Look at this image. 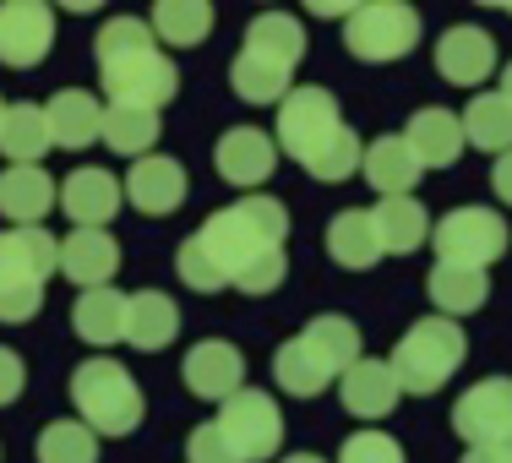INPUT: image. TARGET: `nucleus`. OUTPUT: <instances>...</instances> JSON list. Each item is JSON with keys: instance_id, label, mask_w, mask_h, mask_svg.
Segmentation results:
<instances>
[{"instance_id": "obj_1", "label": "nucleus", "mask_w": 512, "mask_h": 463, "mask_svg": "<svg viewBox=\"0 0 512 463\" xmlns=\"http://www.w3.org/2000/svg\"><path fill=\"white\" fill-rule=\"evenodd\" d=\"M289 240V207L278 197H240L218 207L197 235L180 246L175 273L197 295L240 289V295H273L289 273L284 257Z\"/></svg>"}, {"instance_id": "obj_2", "label": "nucleus", "mask_w": 512, "mask_h": 463, "mask_svg": "<svg viewBox=\"0 0 512 463\" xmlns=\"http://www.w3.org/2000/svg\"><path fill=\"white\" fill-rule=\"evenodd\" d=\"M273 142H278V153H289L322 186L349 180L365 158V142L355 137V126L338 115V99L327 88H316V82L289 88V99L278 104V137Z\"/></svg>"}, {"instance_id": "obj_3", "label": "nucleus", "mask_w": 512, "mask_h": 463, "mask_svg": "<svg viewBox=\"0 0 512 463\" xmlns=\"http://www.w3.org/2000/svg\"><path fill=\"white\" fill-rule=\"evenodd\" d=\"M71 404H77L82 425H88L93 436H131L142 425V414H148V398H142L137 376L126 371V365L115 360H82L77 371H71L66 382Z\"/></svg>"}, {"instance_id": "obj_4", "label": "nucleus", "mask_w": 512, "mask_h": 463, "mask_svg": "<svg viewBox=\"0 0 512 463\" xmlns=\"http://www.w3.org/2000/svg\"><path fill=\"white\" fill-rule=\"evenodd\" d=\"M463 355H469V338H463V327L453 322V316H420V322L398 338V349H393L387 365H393V376H398L404 393L431 398V393H442V387L453 382Z\"/></svg>"}, {"instance_id": "obj_5", "label": "nucleus", "mask_w": 512, "mask_h": 463, "mask_svg": "<svg viewBox=\"0 0 512 463\" xmlns=\"http://www.w3.org/2000/svg\"><path fill=\"white\" fill-rule=\"evenodd\" d=\"M420 44V11L404 0H371V6H349L344 17V50L371 66L404 60Z\"/></svg>"}, {"instance_id": "obj_6", "label": "nucleus", "mask_w": 512, "mask_h": 463, "mask_svg": "<svg viewBox=\"0 0 512 463\" xmlns=\"http://www.w3.org/2000/svg\"><path fill=\"white\" fill-rule=\"evenodd\" d=\"M431 246L442 262L453 267H491L507 251V218L496 207H453L447 218H436Z\"/></svg>"}, {"instance_id": "obj_7", "label": "nucleus", "mask_w": 512, "mask_h": 463, "mask_svg": "<svg viewBox=\"0 0 512 463\" xmlns=\"http://www.w3.org/2000/svg\"><path fill=\"white\" fill-rule=\"evenodd\" d=\"M213 425L224 431V442L240 453V463L278 458V447H284V414H278L273 393H262V387H240L229 404H218Z\"/></svg>"}, {"instance_id": "obj_8", "label": "nucleus", "mask_w": 512, "mask_h": 463, "mask_svg": "<svg viewBox=\"0 0 512 463\" xmlns=\"http://www.w3.org/2000/svg\"><path fill=\"white\" fill-rule=\"evenodd\" d=\"M99 82L109 104H142V109H164L180 93V71L164 50H142L115 60V66H99Z\"/></svg>"}, {"instance_id": "obj_9", "label": "nucleus", "mask_w": 512, "mask_h": 463, "mask_svg": "<svg viewBox=\"0 0 512 463\" xmlns=\"http://www.w3.org/2000/svg\"><path fill=\"white\" fill-rule=\"evenodd\" d=\"M55 50V11L39 0H0V66L33 71Z\"/></svg>"}, {"instance_id": "obj_10", "label": "nucleus", "mask_w": 512, "mask_h": 463, "mask_svg": "<svg viewBox=\"0 0 512 463\" xmlns=\"http://www.w3.org/2000/svg\"><path fill=\"white\" fill-rule=\"evenodd\" d=\"M453 431L469 447H496L512 431V376H485L453 404Z\"/></svg>"}, {"instance_id": "obj_11", "label": "nucleus", "mask_w": 512, "mask_h": 463, "mask_svg": "<svg viewBox=\"0 0 512 463\" xmlns=\"http://www.w3.org/2000/svg\"><path fill=\"white\" fill-rule=\"evenodd\" d=\"M186 191H191L186 164L169 153H148L126 169V202L148 218H169L175 207H186Z\"/></svg>"}, {"instance_id": "obj_12", "label": "nucleus", "mask_w": 512, "mask_h": 463, "mask_svg": "<svg viewBox=\"0 0 512 463\" xmlns=\"http://www.w3.org/2000/svg\"><path fill=\"white\" fill-rule=\"evenodd\" d=\"M180 376H186V387L197 398H207V404H229L246 387V355L229 338H202V344H191Z\"/></svg>"}, {"instance_id": "obj_13", "label": "nucleus", "mask_w": 512, "mask_h": 463, "mask_svg": "<svg viewBox=\"0 0 512 463\" xmlns=\"http://www.w3.org/2000/svg\"><path fill=\"white\" fill-rule=\"evenodd\" d=\"M120 202H126V186L99 164H82L60 180V207H66L71 229H104L120 213Z\"/></svg>"}, {"instance_id": "obj_14", "label": "nucleus", "mask_w": 512, "mask_h": 463, "mask_svg": "<svg viewBox=\"0 0 512 463\" xmlns=\"http://www.w3.org/2000/svg\"><path fill=\"white\" fill-rule=\"evenodd\" d=\"M213 164H218V175H224L229 186L256 191V186H267V175L278 169V142L267 137V131H256V126H229L224 137H218V148H213Z\"/></svg>"}, {"instance_id": "obj_15", "label": "nucleus", "mask_w": 512, "mask_h": 463, "mask_svg": "<svg viewBox=\"0 0 512 463\" xmlns=\"http://www.w3.org/2000/svg\"><path fill=\"white\" fill-rule=\"evenodd\" d=\"M50 273H60V235H50V229H0V289L6 284L44 289Z\"/></svg>"}, {"instance_id": "obj_16", "label": "nucleus", "mask_w": 512, "mask_h": 463, "mask_svg": "<svg viewBox=\"0 0 512 463\" xmlns=\"http://www.w3.org/2000/svg\"><path fill=\"white\" fill-rule=\"evenodd\" d=\"M436 71L458 88H480L491 71H502V55H496V39L474 22H458L436 39Z\"/></svg>"}, {"instance_id": "obj_17", "label": "nucleus", "mask_w": 512, "mask_h": 463, "mask_svg": "<svg viewBox=\"0 0 512 463\" xmlns=\"http://www.w3.org/2000/svg\"><path fill=\"white\" fill-rule=\"evenodd\" d=\"M338 398H344V414H355V420L376 425L387 420V414L398 409V398H404V387H398L393 365L387 360H355L344 376H338Z\"/></svg>"}, {"instance_id": "obj_18", "label": "nucleus", "mask_w": 512, "mask_h": 463, "mask_svg": "<svg viewBox=\"0 0 512 463\" xmlns=\"http://www.w3.org/2000/svg\"><path fill=\"white\" fill-rule=\"evenodd\" d=\"M60 207V186L44 175V164H6L0 169V213L11 229H44V213Z\"/></svg>"}, {"instance_id": "obj_19", "label": "nucleus", "mask_w": 512, "mask_h": 463, "mask_svg": "<svg viewBox=\"0 0 512 463\" xmlns=\"http://www.w3.org/2000/svg\"><path fill=\"white\" fill-rule=\"evenodd\" d=\"M404 142H409V153L420 158V169H453L463 158V148H469V142H463V120L442 104L414 109L409 126H404Z\"/></svg>"}, {"instance_id": "obj_20", "label": "nucleus", "mask_w": 512, "mask_h": 463, "mask_svg": "<svg viewBox=\"0 0 512 463\" xmlns=\"http://www.w3.org/2000/svg\"><path fill=\"white\" fill-rule=\"evenodd\" d=\"M44 120H50V142L66 153H82L104 137V104L93 99L88 88H60L50 104H44Z\"/></svg>"}, {"instance_id": "obj_21", "label": "nucleus", "mask_w": 512, "mask_h": 463, "mask_svg": "<svg viewBox=\"0 0 512 463\" xmlns=\"http://www.w3.org/2000/svg\"><path fill=\"white\" fill-rule=\"evenodd\" d=\"M120 267V246L109 229H71L60 235V273L77 289H104Z\"/></svg>"}, {"instance_id": "obj_22", "label": "nucleus", "mask_w": 512, "mask_h": 463, "mask_svg": "<svg viewBox=\"0 0 512 463\" xmlns=\"http://www.w3.org/2000/svg\"><path fill=\"white\" fill-rule=\"evenodd\" d=\"M180 333V306L164 295V289H142V295L126 300V344L142 349V355H158L169 349Z\"/></svg>"}, {"instance_id": "obj_23", "label": "nucleus", "mask_w": 512, "mask_h": 463, "mask_svg": "<svg viewBox=\"0 0 512 463\" xmlns=\"http://www.w3.org/2000/svg\"><path fill=\"white\" fill-rule=\"evenodd\" d=\"M360 175L371 180L376 197H409V191L420 186L425 169H420V158L409 153L404 137H376L360 158Z\"/></svg>"}, {"instance_id": "obj_24", "label": "nucleus", "mask_w": 512, "mask_h": 463, "mask_svg": "<svg viewBox=\"0 0 512 463\" xmlns=\"http://www.w3.org/2000/svg\"><path fill=\"white\" fill-rule=\"evenodd\" d=\"M327 257L344 267V273H365V267H376V262L387 257L365 207H344V213L327 224Z\"/></svg>"}, {"instance_id": "obj_25", "label": "nucleus", "mask_w": 512, "mask_h": 463, "mask_svg": "<svg viewBox=\"0 0 512 463\" xmlns=\"http://www.w3.org/2000/svg\"><path fill=\"white\" fill-rule=\"evenodd\" d=\"M126 300H131V295H120L115 284L82 289L77 306H71V333L88 338V344H99V349L120 344V338H126Z\"/></svg>"}, {"instance_id": "obj_26", "label": "nucleus", "mask_w": 512, "mask_h": 463, "mask_svg": "<svg viewBox=\"0 0 512 463\" xmlns=\"http://www.w3.org/2000/svg\"><path fill=\"white\" fill-rule=\"evenodd\" d=\"M371 224H376L382 251H393V257L420 251L425 235H431V213H425V202H414V197H376Z\"/></svg>"}, {"instance_id": "obj_27", "label": "nucleus", "mask_w": 512, "mask_h": 463, "mask_svg": "<svg viewBox=\"0 0 512 463\" xmlns=\"http://www.w3.org/2000/svg\"><path fill=\"white\" fill-rule=\"evenodd\" d=\"M50 120H44V104L33 99H17L6 104V115H0V153L11 158V164H44V153H50Z\"/></svg>"}, {"instance_id": "obj_28", "label": "nucleus", "mask_w": 512, "mask_h": 463, "mask_svg": "<svg viewBox=\"0 0 512 463\" xmlns=\"http://www.w3.org/2000/svg\"><path fill=\"white\" fill-rule=\"evenodd\" d=\"M425 295H431L436 316H469L485 306V295H491V278L480 273V267H453V262H436L431 278H425Z\"/></svg>"}, {"instance_id": "obj_29", "label": "nucleus", "mask_w": 512, "mask_h": 463, "mask_svg": "<svg viewBox=\"0 0 512 463\" xmlns=\"http://www.w3.org/2000/svg\"><path fill=\"white\" fill-rule=\"evenodd\" d=\"M273 382L284 387L289 398H316V393H327L338 376L306 338H289V344H278V355H273Z\"/></svg>"}, {"instance_id": "obj_30", "label": "nucleus", "mask_w": 512, "mask_h": 463, "mask_svg": "<svg viewBox=\"0 0 512 463\" xmlns=\"http://www.w3.org/2000/svg\"><path fill=\"white\" fill-rule=\"evenodd\" d=\"M240 50L267 55V60L295 71L300 55H306V28H300V17H289V11H256L246 22V44H240Z\"/></svg>"}, {"instance_id": "obj_31", "label": "nucleus", "mask_w": 512, "mask_h": 463, "mask_svg": "<svg viewBox=\"0 0 512 463\" xmlns=\"http://www.w3.org/2000/svg\"><path fill=\"white\" fill-rule=\"evenodd\" d=\"M295 71L289 66H278V60H267V55H251V50H240L235 60H229V88L240 93L246 104H284L289 99V88H295Z\"/></svg>"}, {"instance_id": "obj_32", "label": "nucleus", "mask_w": 512, "mask_h": 463, "mask_svg": "<svg viewBox=\"0 0 512 463\" xmlns=\"http://www.w3.org/2000/svg\"><path fill=\"white\" fill-rule=\"evenodd\" d=\"M463 142H474L480 153H512V104L502 93H474L469 104H463Z\"/></svg>"}, {"instance_id": "obj_33", "label": "nucleus", "mask_w": 512, "mask_h": 463, "mask_svg": "<svg viewBox=\"0 0 512 463\" xmlns=\"http://www.w3.org/2000/svg\"><path fill=\"white\" fill-rule=\"evenodd\" d=\"M109 153L120 158H148L153 142H158V109H142V104H104V137Z\"/></svg>"}, {"instance_id": "obj_34", "label": "nucleus", "mask_w": 512, "mask_h": 463, "mask_svg": "<svg viewBox=\"0 0 512 463\" xmlns=\"http://www.w3.org/2000/svg\"><path fill=\"white\" fill-rule=\"evenodd\" d=\"M153 39H164L169 50H191L213 33V6L207 0H158L148 17Z\"/></svg>"}, {"instance_id": "obj_35", "label": "nucleus", "mask_w": 512, "mask_h": 463, "mask_svg": "<svg viewBox=\"0 0 512 463\" xmlns=\"http://www.w3.org/2000/svg\"><path fill=\"white\" fill-rule=\"evenodd\" d=\"M306 344L322 355L327 365H333V376H344L355 360H365V349H360V327L349 322V316H338V311H327V316H311L306 322Z\"/></svg>"}, {"instance_id": "obj_36", "label": "nucleus", "mask_w": 512, "mask_h": 463, "mask_svg": "<svg viewBox=\"0 0 512 463\" xmlns=\"http://www.w3.org/2000/svg\"><path fill=\"white\" fill-rule=\"evenodd\" d=\"M39 463H99V436L82 420H55L39 431Z\"/></svg>"}, {"instance_id": "obj_37", "label": "nucleus", "mask_w": 512, "mask_h": 463, "mask_svg": "<svg viewBox=\"0 0 512 463\" xmlns=\"http://www.w3.org/2000/svg\"><path fill=\"white\" fill-rule=\"evenodd\" d=\"M142 50H158L148 17H109L99 28V39H93V60H99V66H115V60L142 55Z\"/></svg>"}, {"instance_id": "obj_38", "label": "nucleus", "mask_w": 512, "mask_h": 463, "mask_svg": "<svg viewBox=\"0 0 512 463\" xmlns=\"http://www.w3.org/2000/svg\"><path fill=\"white\" fill-rule=\"evenodd\" d=\"M338 463H404V447H398L387 431H371V425H365V431L344 436Z\"/></svg>"}, {"instance_id": "obj_39", "label": "nucleus", "mask_w": 512, "mask_h": 463, "mask_svg": "<svg viewBox=\"0 0 512 463\" xmlns=\"http://www.w3.org/2000/svg\"><path fill=\"white\" fill-rule=\"evenodd\" d=\"M186 458H191V463H240V453L224 442V431H218L213 420L197 425V431L186 436Z\"/></svg>"}, {"instance_id": "obj_40", "label": "nucleus", "mask_w": 512, "mask_h": 463, "mask_svg": "<svg viewBox=\"0 0 512 463\" xmlns=\"http://www.w3.org/2000/svg\"><path fill=\"white\" fill-rule=\"evenodd\" d=\"M44 306V289L33 284H6L0 289V322H33Z\"/></svg>"}, {"instance_id": "obj_41", "label": "nucleus", "mask_w": 512, "mask_h": 463, "mask_svg": "<svg viewBox=\"0 0 512 463\" xmlns=\"http://www.w3.org/2000/svg\"><path fill=\"white\" fill-rule=\"evenodd\" d=\"M22 387H28V365H22L17 349H6V344H0V409H6V404H17V398H22Z\"/></svg>"}, {"instance_id": "obj_42", "label": "nucleus", "mask_w": 512, "mask_h": 463, "mask_svg": "<svg viewBox=\"0 0 512 463\" xmlns=\"http://www.w3.org/2000/svg\"><path fill=\"white\" fill-rule=\"evenodd\" d=\"M491 191H496V197H502V202L512 207V153L496 158V169H491Z\"/></svg>"}, {"instance_id": "obj_43", "label": "nucleus", "mask_w": 512, "mask_h": 463, "mask_svg": "<svg viewBox=\"0 0 512 463\" xmlns=\"http://www.w3.org/2000/svg\"><path fill=\"white\" fill-rule=\"evenodd\" d=\"M458 463H502V458H496V447H469Z\"/></svg>"}, {"instance_id": "obj_44", "label": "nucleus", "mask_w": 512, "mask_h": 463, "mask_svg": "<svg viewBox=\"0 0 512 463\" xmlns=\"http://www.w3.org/2000/svg\"><path fill=\"white\" fill-rule=\"evenodd\" d=\"M496 93H502V99L512 104V60H507V66H502V88H496Z\"/></svg>"}, {"instance_id": "obj_45", "label": "nucleus", "mask_w": 512, "mask_h": 463, "mask_svg": "<svg viewBox=\"0 0 512 463\" xmlns=\"http://www.w3.org/2000/svg\"><path fill=\"white\" fill-rule=\"evenodd\" d=\"M496 458H502V463H512V431L502 436V442H496Z\"/></svg>"}, {"instance_id": "obj_46", "label": "nucleus", "mask_w": 512, "mask_h": 463, "mask_svg": "<svg viewBox=\"0 0 512 463\" xmlns=\"http://www.w3.org/2000/svg\"><path fill=\"white\" fill-rule=\"evenodd\" d=\"M278 463H327V458H316V453H289V458H278Z\"/></svg>"}, {"instance_id": "obj_47", "label": "nucleus", "mask_w": 512, "mask_h": 463, "mask_svg": "<svg viewBox=\"0 0 512 463\" xmlns=\"http://www.w3.org/2000/svg\"><path fill=\"white\" fill-rule=\"evenodd\" d=\"M0 115H6V99H0Z\"/></svg>"}]
</instances>
